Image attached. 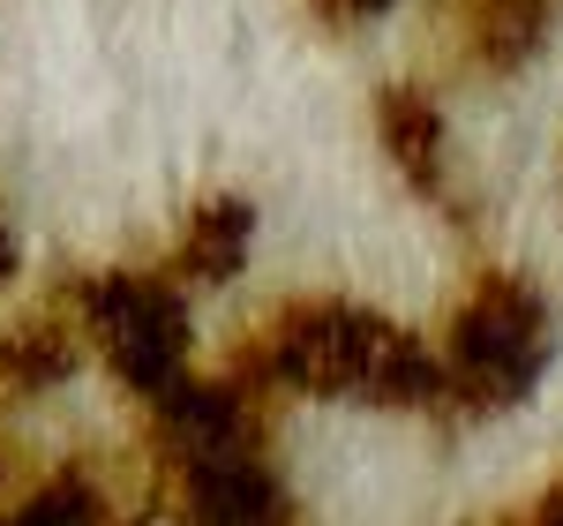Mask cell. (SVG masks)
<instances>
[{
  "label": "cell",
  "instance_id": "6da1fadb",
  "mask_svg": "<svg viewBox=\"0 0 563 526\" xmlns=\"http://www.w3.org/2000/svg\"><path fill=\"white\" fill-rule=\"evenodd\" d=\"M241 384H286V392L368 398V406H435L443 361L361 302H301L263 324V339L241 361Z\"/></svg>",
  "mask_w": 563,
  "mask_h": 526
},
{
  "label": "cell",
  "instance_id": "5b68a950",
  "mask_svg": "<svg viewBox=\"0 0 563 526\" xmlns=\"http://www.w3.org/2000/svg\"><path fill=\"white\" fill-rule=\"evenodd\" d=\"M249 241H256V204H241V196H203V204L188 211V226H180L174 263H180V278L225 286V278L249 263Z\"/></svg>",
  "mask_w": 563,
  "mask_h": 526
},
{
  "label": "cell",
  "instance_id": "8992f818",
  "mask_svg": "<svg viewBox=\"0 0 563 526\" xmlns=\"http://www.w3.org/2000/svg\"><path fill=\"white\" fill-rule=\"evenodd\" d=\"M459 39L481 68L511 76L549 39V0H459Z\"/></svg>",
  "mask_w": 563,
  "mask_h": 526
},
{
  "label": "cell",
  "instance_id": "ba28073f",
  "mask_svg": "<svg viewBox=\"0 0 563 526\" xmlns=\"http://www.w3.org/2000/svg\"><path fill=\"white\" fill-rule=\"evenodd\" d=\"M384 8H398V0H316L323 23H376Z\"/></svg>",
  "mask_w": 563,
  "mask_h": 526
},
{
  "label": "cell",
  "instance_id": "30bf717a",
  "mask_svg": "<svg viewBox=\"0 0 563 526\" xmlns=\"http://www.w3.org/2000/svg\"><path fill=\"white\" fill-rule=\"evenodd\" d=\"M23 271V241H15V226H8V211H0V286Z\"/></svg>",
  "mask_w": 563,
  "mask_h": 526
},
{
  "label": "cell",
  "instance_id": "277c9868",
  "mask_svg": "<svg viewBox=\"0 0 563 526\" xmlns=\"http://www.w3.org/2000/svg\"><path fill=\"white\" fill-rule=\"evenodd\" d=\"M376 135H384L390 166L413 180L421 196H435L443 188V106H435L421 84H390L384 98H376Z\"/></svg>",
  "mask_w": 563,
  "mask_h": 526
},
{
  "label": "cell",
  "instance_id": "9c48e42d",
  "mask_svg": "<svg viewBox=\"0 0 563 526\" xmlns=\"http://www.w3.org/2000/svg\"><path fill=\"white\" fill-rule=\"evenodd\" d=\"M504 526H563V482H556V489H541V496H533L526 512H511Z\"/></svg>",
  "mask_w": 563,
  "mask_h": 526
},
{
  "label": "cell",
  "instance_id": "7a4b0ae2",
  "mask_svg": "<svg viewBox=\"0 0 563 526\" xmlns=\"http://www.w3.org/2000/svg\"><path fill=\"white\" fill-rule=\"evenodd\" d=\"M549 369V302L526 271H481L451 308L443 347V398L459 414H504Z\"/></svg>",
  "mask_w": 563,
  "mask_h": 526
},
{
  "label": "cell",
  "instance_id": "3957f363",
  "mask_svg": "<svg viewBox=\"0 0 563 526\" xmlns=\"http://www.w3.org/2000/svg\"><path fill=\"white\" fill-rule=\"evenodd\" d=\"M84 331L98 339V353L113 361V376L129 392L166 398L188 376V308H180L174 278L98 271L84 286Z\"/></svg>",
  "mask_w": 563,
  "mask_h": 526
},
{
  "label": "cell",
  "instance_id": "52a82bcc",
  "mask_svg": "<svg viewBox=\"0 0 563 526\" xmlns=\"http://www.w3.org/2000/svg\"><path fill=\"white\" fill-rule=\"evenodd\" d=\"M0 526H106V504H98V489H90V482L60 474V482H45L23 512H8Z\"/></svg>",
  "mask_w": 563,
  "mask_h": 526
}]
</instances>
